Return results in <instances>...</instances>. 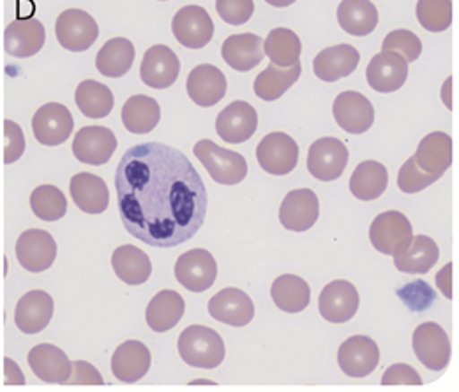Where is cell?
Returning a JSON list of instances; mask_svg holds the SVG:
<instances>
[{"label": "cell", "instance_id": "6da1fadb", "mask_svg": "<svg viewBox=\"0 0 459 392\" xmlns=\"http://www.w3.org/2000/svg\"><path fill=\"white\" fill-rule=\"evenodd\" d=\"M115 189L124 228L152 248L180 246L205 222V184L170 145L151 142L127 149L115 171Z\"/></svg>", "mask_w": 459, "mask_h": 392}, {"label": "cell", "instance_id": "7a4b0ae2", "mask_svg": "<svg viewBox=\"0 0 459 392\" xmlns=\"http://www.w3.org/2000/svg\"><path fill=\"white\" fill-rule=\"evenodd\" d=\"M178 353L193 368L212 370L225 359V343L216 331L204 326H191L178 336Z\"/></svg>", "mask_w": 459, "mask_h": 392}, {"label": "cell", "instance_id": "3957f363", "mask_svg": "<svg viewBox=\"0 0 459 392\" xmlns=\"http://www.w3.org/2000/svg\"><path fill=\"white\" fill-rule=\"evenodd\" d=\"M193 152L218 184L235 186L247 175L244 156L216 145L212 140H200L193 147Z\"/></svg>", "mask_w": 459, "mask_h": 392}, {"label": "cell", "instance_id": "277c9868", "mask_svg": "<svg viewBox=\"0 0 459 392\" xmlns=\"http://www.w3.org/2000/svg\"><path fill=\"white\" fill-rule=\"evenodd\" d=\"M413 239V230L408 218L398 211H387L375 218L369 228V240L382 255L396 257L403 253Z\"/></svg>", "mask_w": 459, "mask_h": 392}, {"label": "cell", "instance_id": "5b68a950", "mask_svg": "<svg viewBox=\"0 0 459 392\" xmlns=\"http://www.w3.org/2000/svg\"><path fill=\"white\" fill-rule=\"evenodd\" d=\"M56 36L62 48L69 52H85L96 43L100 29L96 20L87 11L65 9L62 14H58Z\"/></svg>", "mask_w": 459, "mask_h": 392}, {"label": "cell", "instance_id": "8992f818", "mask_svg": "<svg viewBox=\"0 0 459 392\" xmlns=\"http://www.w3.org/2000/svg\"><path fill=\"white\" fill-rule=\"evenodd\" d=\"M172 32L182 47L200 50L212 41L214 22L204 7L186 5L173 16Z\"/></svg>", "mask_w": 459, "mask_h": 392}, {"label": "cell", "instance_id": "52a82bcc", "mask_svg": "<svg viewBox=\"0 0 459 392\" xmlns=\"http://www.w3.org/2000/svg\"><path fill=\"white\" fill-rule=\"evenodd\" d=\"M16 258L29 273H43L57 258V242L48 231L30 228L16 240Z\"/></svg>", "mask_w": 459, "mask_h": 392}, {"label": "cell", "instance_id": "ba28073f", "mask_svg": "<svg viewBox=\"0 0 459 392\" xmlns=\"http://www.w3.org/2000/svg\"><path fill=\"white\" fill-rule=\"evenodd\" d=\"M175 278L189 292H205L218 278L216 258L207 249H189L178 257Z\"/></svg>", "mask_w": 459, "mask_h": 392}, {"label": "cell", "instance_id": "9c48e42d", "mask_svg": "<svg viewBox=\"0 0 459 392\" xmlns=\"http://www.w3.org/2000/svg\"><path fill=\"white\" fill-rule=\"evenodd\" d=\"M348 165V149L342 140L334 136H325L316 140L307 152L309 173L322 180L331 182L343 175Z\"/></svg>", "mask_w": 459, "mask_h": 392}, {"label": "cell", "instance_id": "30bf717a", "mask_svg": "<svg viewBox=\"0 0 459 392\" xmlns=\"http://www.w3.org/2000/svg\"><path fill=\"white\" fill-rule=\"evenodd\" d=\"M411 344L424 368L431 371H442L447 368L451 361V341L438 324H420L413 333Z\"/></svg>", "mask_w": 459, "mask_h": 392}, {"label": "cell", "instance_id": "8fae6325", "mask_svg": "<svg viewBox=\"0 0 459 392\" xmlns=\"http://www.w3.org/2000/svg\"><path fill=\"white\" fill-rule=\"evenodd\" d=\"M117 151L114 131L103 126L82 127L73 142V154L78 161L92 167L105 165Z\"/></svg>", "mask_w": 459, "mask_h": 392}, {"label": "cell", "instance_id": "7c38bea8", "mask_svg": "<svg viewBox=\"0 0 459 392\" xmlns=\"http://www.w3.org/2000/svg\"><path fill=\"white\" fill-rule=\"evenodd\" d=\"M256 160L271 175H288L299 163L297 142L287 133H271L258 144Z\"/></svg>", "mask_w": 459, "mask_h": 392}, {"label": "cell", "instance_id": "4fadbf2b", "mask_svg": "<svg viewBox=\"0 0 459 392\" xmlns=\"http://www.w3.org/2000/svg\"><path fill=\"white\" fill-rule=\"evenodd\" d=\"M380 362L378 344L368 336H351L344 341L338 352V364L344 375L364 379L375 371Z\"/></svg>", "mask_w": 459, "mask_h": 392}, {"label": "cell", "instance_id": "5bb4252c", "mask_svg": "<svg viewBox=\"0 0 459 392\" xmlns=\"http://www.w3.org/2000/svg\"><path fill=\"white\" fill-rule=\"evenodd\" d=\"M359 292L348 281L338 280L329 283L318 299L320 315L331 324H344L351 320L359 309Z\"/></svg>", "mask_w": 459, "mask_h": 392}, {"label": "cell", "instance_id": "9a60e30c", "mask_svg": "<svg viewBox=\"0 0 459 392\" xmlns=\"http://www.w3.org/2000/svg\"><path fill=\"white\" fill-rule=\"evenodd\" d=\"M74 129L71 112L60 103L43 105L32 118V131L39 144L56 147L64 144Z\"/></svg>", "mask_w": 459, "mask_h": 392}, {"label": "cell", "instance_id": "2e32d148", "mask_svg": "<svg viewBox=\"0 0 459 392\" xmlns=\"http://www.w3.org/2000/svg\"><path fill=\"white\" fill-rule=\"evenodd\" d=\"M411 158L415 165L424 173L440 179L447 170L451 169L455 160L453 138L442 131L429 133L420 140Z\"/></svg>", "mask_w": 459, "mask_h": 392}, {"label": "cell", "instance_id": "e0dca14e", "mask_svg": "<svg viewBox=\"0 0 459 392\" xmlns=\"http://www.w3.org/2000/svg\"><path fill=\"white\" fill-rule=\"evenodd\" d=\"M408 78V62L394 52H380L366 67L368 85L382 94L400 91Z\"/></svg>", "mask_w": 459, "mask_h": 392}, {"label": "cell", "instance_id": "ac0fdd59", "mask_svg": "<svg viewBox=\"0 0 459 392\" xmlns=\"http://www.w3.org/2000/svg\"><path fill=\"white\" fill-rule=\"evenodd\" d=\"M209 313L221 324L244 327L255 318V304L246 292L238 288H225L209 301Z\"/></svg>", "mask_w": 459, "mask_h": 392}, {"label": "cell", "instance_id": "d6986e66", "mask_svg": "<svg viewBox=\"0 0 459 392\" xmlns=\"http://www.w3.org/2000/svg\"><path fill=\"white\" fill-rule=\"evenodd\" d=\"M187 94L198 107L209 109L218 105L229 89L223 71L211 64L196 65L187 76Z\"/></svg>", "mask_w": 459, "mask_h": 392}, {"label": "cell", "instance_id": "ffe728a7", "mask_svg": "<svg viewBox=\"0 0 459 392\" xmlns=\"http://www.w3.org/2000/svg\"><path fill=\"white\" fill-rule=\"evenodd\" d=\"M333 113L338 126L350 135H362L375 122V109L371 101L360 92L353 91L342 92L336 98L333 105Z\"/></svg>", "mask_w": 459, "mask_h": 392}, {"label": "cell", "instance_id": "44dd1931", "mask_svg": "<svg viewBox=\"0 0 459 392\" xmlns=\"http://www.w3.org/2000/svg\"><path fill=\"white\" fill-rule=\"evenodd\" d=\"M54 317V299L43 290L25 293L14 309V324L25 335H38Z\"/></svg>", "mask_w": 459, "mask_h": 392}, {"label": "cell", "instance_id": "7402d4cb", "mask_svg": "<svg viewBox=\"0 0 459 392\" xmlns=\"http://www.w3.org/2000/svg\"><path fill=\"white\" fill-rule=\"evenodd\" d=\"M258 129V113L246 101H233L216 118V131L229 144H244Z\"/></svg>", "mask_w": 459, "mask_h": 392}, {"label": "cell", "instance_id": "603a6c76", "mask_svg": "<svg viewBox=\"0 0 459 392\" xmlns=\"http://www.w3.org/2000/svg\"><path fill=\"white\" fill-rule=\"evenodd\" d=\"M47 30L45 25L36 20H14L4 32V48L9 56L18 58L34 57L45 47Z\"/></svg>", "mask_w": 459, "mask_h": 392}, {"label": "cell", "instance_id": "cb8c5ba5", "mask_svg": "<svg viewBox=\"0 0 459 392\" xmlns=\"http://www.w3.org/2000/svg\"><path fill=\"white\" fill-rule=\"evenodd\" d=\"M180 62L175 52L165 45L151 47L140 65V78L147 87L169 89L178 78Z\"/></svg>", "mask_w": 459, "mask_h": 392}, {"label": "cell", "instance_id": "d4e9b609", "mask_svg": "<svg viewBox=\"0 0 459 392\" xmlns=\"http://www.w3.org/2000/svg\"><path fill=\"white\" fill-rule=\"evenodd\" d=\"M318 216L320 202L311 189L290 191L280 207V222L291 231L309 230L318 222Z\"/></svg>", "mask_w": 459, "mask_h": 392}, {"label": "cell", "instance_id": "484cf974", "mask_svg": "<svg viewBox=\"0 0 459 392\" xmlns=\"http://www.w3.org/2000/svg\"><path fill=\"white\" fill-rule=\"evenodd\" d=\"M27 361L32 373L47 384H65L73 371V362L69 357L58 346L50 343L34 346L29 352Z\"/></svg>", "mask_w": 459, "mask_h": 392}, {"label": "cell", "instance_id": "4316f807", "mask_svg": "<svg viewBox=\"0 0 459 392\" xmlns=\"http://www.w3.org/2000/svg\"><path fill=\"white\" fill-rule=\"evenodd\" d=\"M69 193L74 205L85 214H101L108 209L110 191L105 180L94 173H76L71 179Z\"/></svg>", "mask_w": 459, "mask_h": 392}, {"label": "cell", "instance_id": "83f0119b", "mask_svg": "<svg viewBox=\"0 0 459 392\" xmlns=\"http://www.w3.org/2000/svg\"><path fill=\"white\" fill-rule=\"evenodd\" d=\"M151 368V352L142 341H126L115 350L112 373L124 384L142 380Z\"/></svg>", "mask_w": 459, "mask_h": 392}, {"label": "cell", "instance_id": "f1b7e54d", "mask_svg": "<svg viewBox=\"0 0 459 392\" xmlns=\"http://www.w3.org/2000/svg\"><path fill=\"white\" fill-rule=\"evenodd\" d=\"M360 62V54L350 45H336L322 50L313 60L315 74L324 82H338L350 76Z\"/></svg>", "mask_w": 459, "mask_h": 392}, {"label": "cell", "instance_id": "f546056e", "mask_svg": "<svg viewBox=\"0 0 459 392\" xmlns=\"http://www.w3.org/2000/svg\"><path fill=\"white\" fill-rule=\"evenodd\" d=\"M221 57L235 71H251L264 60V39L256 34L230 36L223 41Z\"/></svg>", "mask_w": 459, "mask_h": 392}, {"label": "cell", "instance_id": "4dcf8cb0", "mask_svg": "<svg viewBox=\"0 0 459 392\" xmlns=\"http://www.w3.org/2000/svg\"><path fill=\"white\" fill-rule=\"evenodd\" d=\"M440 258L438 244L428 235H415L411 244L394 257V267L404 274H426Z\"/></svg>", "mask_w": 459, "mask_h": 392}, {"label": "cell", "instance_id": "1f68e13d", "mask_svg": "<svg viewBox=\"0 0 459 392\" xmlns=\"http://www.w3.org/2000/svg\"><path fill=\"white\" fill-rule=\"evenodd\" d=\"M186 313V302L175 290L160 292L147 306L145 318L154 333L173 329Z\"/></svg>", "mask_w": 459, "mask_h": 392}, {"label": "cell", "instance_id": "d6a6232c", "mask_svg": "<svg viewBox=\"0 0 459 392\" xmlns=\"http://www.w3.org/2000/svg\"><path fill=\"white\" fill-rule=\"evenodd\" d=\"M112 266L117 278L131 286L143 284L152 274V264L149 255L131 244L115 249Z\"/></svg>", "mask_w": 459, "mask_h": 392}, {"label": "cell", "instance_id": "836d02e7", "mask_svg": "<svg viewBox=\"0 0 459 392\" xmlns=\"http://www.w3.org/2000/svg\"><path fill=\"white\" fill-rule=\"evenodd\" d=\"M161 118L160 103L145 94H136L129 98L122 107V124L129 133L147 135L151 133Z\"/></svg>", "mask_w": 459, "mask_h": 392}, {"label": "cell", "instance_id": "e575fe53", "mask_svg": "<svg viewBox=\"0 0 459 392\" xmlns=\"http://www.w3.org/2000/svg\"><path fill=\"white\" fill-rule=\"evenodd\" d=\"M338 22L351 36H368L378 25V11L371 0H343L338 7Z\"/></svg>", "mask_w": 459, "mask_h": 392}, {"label": "cell", "instance_id": "d590c367", "mask_svg": "<svg viewBox=\"0 0 459 392\" xmlns=\"http://www.w3.org/2000/svg\"><path fill=\"white\" fill-rule=\"evenodd\" d=\"M389 184L387 169L378 161H364L350 177V191L355 198L369 202L380 198Z\"/></svg>", "mask_w": 459, "mask_h": 392}, {"label": "cell", "instance_id": "8d00e7d4", "mask_svg": "<svg viewBox=\"0 0 459 392\" xmlns=\"http://www.w3.org/2000/svg\"><path fill=\"white\" fill-rule=\"evenodd\" d=\"M300 62L293 64L291 67H280L276 64H271L255 80V94L264 101H276L300 78Z\"/></svg>", "mask_w": 459, "mask_h": 392}, {"label": "cell", "instance_id": "74e56055", "mask_svg": "<svg viewBox=\"0 0 459 392\" xmlns=\"http://www.w3.org/2000/svg\"><path fill=\"white\" fill-rule=\"evenodd\" d=\"M134 62V47L126 38H114L96 56V67L107 78L124 76Z\"/></svg>", "mask_w": 459, "mask_h": 392}, {"label": "cell", "instance_id": "f35d334b", "mask_svg": "<svg viewBox=\"0 0 459 392\" xmlns=\"http://www.w3.org/2000/svg\"><path fill=\"white\" fill-rule=\"evenodd\" d=\"M271 295L274 304L287 313L304 311L311 301L309 284L293 274H283L274 281L271 288Z\"/></svg>", "mask_w": 459, "mask_h": 392}, {"label": "cell", "instance_id": "ab89813d", "mask_svg": "<svg viewBox=\"0 0 459 392\" xmlns=\"http://www.w3.org/2000/svg\"><path fill=\"white\" fill-rule=\"evenodd\" d=\"M76 107L89 118H105L114 110L115 100L112 91L96 80H85L78 85Z\"/></svg>", "mask_w": 459, "mask_h": 392}, {"label": "cell", "instance_id": "60d3db41", "mask_svg": "<svg viewBox=\"0 0 459 392\" xmlns=\"http://www.w3.org/2000/svg\"><path fill=\"white\" fill-rule=\"evenodd\" d=\"M264 50L273 64L280 67H291L299 62L302 43L293 30L280 27L269 32L267 39L264 41Z\"/></svg>", "mask_w": 459, "mask_h": 392}, {"label": "cell", "instance_id": "b9f144b4", "mask_svg": "<svg viewBox=\"0 0 459 392\" xmlns=\"http://www.w3.org/2000/svg\"><path fill=\"white\" fill-rule=\"evenodd\" d=\"M32 213L43 222H58L67 213V200L56 186H39L30 195Z\"/></svg>", "mask_w": 459, "mask_h": 392}, {"label": "cell", "instance_id": "7bdbcfd3", "mask_svg": "<svg viewBox=\"0 0 459 392\" xmlns=\"http://www.w3.org/2000/svg\"><path fill=\"white\" fill-rule=\"evenodd\" d=\"M415 13L419 23L429 32H444L455 20L453 0H419Z\"/></svg>", "mask_w": 459, "mask_h": 392}, {"label": "cell", "instance_id": "ee69618b", "mask_svg": "<svg viewBox=\"0 0 459 392\" xmlns=\"http://www.w3.org/2000/svg\"><path fill=\"white\" fill-rule=\"evenodd\" d=\"M382 52H394L402 56L406 62H415L422 54V43L413 32L398 29L387 34V38L384 39Z\"/></svg>", "mask_w": 459, "mask_h": 392}, {"label": "cell", "instance_id": "f6af8a7d", "mask_svg": "<svg viewBox=\"0 0 459 392\" xmlns=\"http://www.w3.org/2000/svg\"><path fill=\"white\" fill-rule=\"evenodd\" d=\"M398 295L411 311H424L437 299L435 290L424 281H413L410 284H404L398 290Z\"/></svg>", "mask_w": 459, "mask_h": 392}, {"label": "cell", "instance_id": "bcb514c9", "mask_svg": "<svg viewBox=\"0 0 459 392\" xmlns=\"http://www.w3.org/2000/svg\"><path fill=\"white\" fill-rule=\"evenodd\" d=\"M437 180H438L437 177H431V175H428V173H424L422 170L419 169L415 165L413 158H410L398 173V186H400L403 193H406V195L419 193V191L426 189L428 186L435 184Z\"/></svg>", "mask_w": 459, "mask_h": 392}, {"label": "cell", "instance_id": "7dc6e473", "mask_svg": "<svg viewBox=\"0 0 459 392\" xmlns=\"http://www.w3.org/2000/svg\"><path fill=\"white\" fill-rule=\"evenodd\" d=\"M216 11L230 25H242L251 20L255 13L253 0H216Z\"/></svg>", "mask_w": 459, "mask_h": 392}, {"label": "cell", "instance_id": "c3c4849f", "mask_svg": "<svg viewBox=\"0 0 459 392\" xmlns=\"http://www.w3.org/2000/svg\"><path fill=\"white\" fill-rule=\"evenodd\" d=\"M4 135H5L4 163L11 165V163L18 161L23 156V152H25V136H23L22 127L13 120L4 122Z\"/></svg>", "mask_w": 459, "mask_h": 392}, {"label": "cell", "instance_id": "681fc988", "mask_svg": "<svg viewBox=\"0 0 459 392\" xmlns=\"http://www.w3.org/2000/svg\"><path fill=\"white\" fill-rule=\"evenodd\" d=\"M382 386H422V379L411 366L398 362L387 368L382 377Z\"/></svg>", "mask_w": 459, "mask_h": 392}, {"label": "cell", "instance_id": "f907efd6", "mask_svg": "<svg viewBox=\"0 0 459 392\" xmlns=\"http://www.w3.org/2000/svg\"><path fill=\"white\" fill-rule=\"evenodd\" d=\"M65 384H73V386H103V377L101 373L85 361H74L73 362V371L67 379Z\"/></svg>", "mask_w": 459, "mask_h": 392}, {"label": "cell", "instance_id": "816d5d0a", "mask_svg": "<svg viewBox=\"0 0 459 392\" xmlns=\"http://www.w3.org/2000/svg\"><path fill=\"white\" fill-rule=\"evenodd\" d=\"M453 269H455V266H453V264H447V266L437 274L438 290H440L447 299H453V295H455V292H453Z\"/></svg>", "mask_w": 459, "mask_h": 392}, {"label": "cell", "instance_id": "f5cc1de1", "mask_svg": "<svg viewBox=\"0 0 459 392\" xmlns=\"http://www.w3.org/2000/svg\"><path fill=\"white\" fill-rule=\"evenodd\" d=\"M4 366H5V384L7 386H14V384L23 386L25 384V377L14 361L4 359Z\"/></svg>", "mask_w": 459, "mask_h": 392}, {"label": "cell", "instance_id": "db71d44e", "mask_svg": "<svg viewBox=\"0 0 459 392\" xmlns=\"http://www.w3.org/2000/svg\"><path fill=\"white\" fill-rule=\"evenodd\" d=\"M267 4H271V5H274V7H288V5H291L295 0H265Z\"/></svg>", "mask_w": 459, "mask_h": 392}, {"label": "cell", "instance_id": "11a10c76", "mask_svg": "<svg viewBox=\"0 0 459 392\" xmlns=\"http://www.w3.org/2000/svg\"><path fill=\"white\" fill-rule=\"evenodd\" d=\"M193 386H196V384H214V382H209V380H195V382H191Z\"/></svg>", "mask_w": 459, "mask_h": 392}]
</instances>
